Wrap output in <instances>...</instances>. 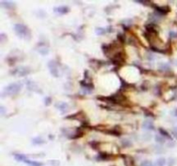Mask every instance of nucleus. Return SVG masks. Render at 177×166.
Here are the masks:
<instances>
[{
	"label": "nucleus",
	"mask_w": 177,
	"mask_h": 166,
	"mask_svg": "<svg viewBox=\"0 0 177 166\" xmlns=\"http://www.w3.org/2000/svg\"><path fill=\"white\" fill-rule=\"evenodd\" d=\"M22 87H23V84L19 83V82L11 83V84H10L4 88V89L3 91V95H9V96L15 95L20 92Z\"/></svg>",
	"instance_id": "nucleus-1"
},
{
	"label": "nucleus",
	"mask_w": 177,
	"mask_h": 166,
	"mask_svg": "<svg viewBox=\"0 0 177 166\" xmlns=\"http://www.w3.org/2000/svg\"><path fill=\"white\" fill-rule=\"evenodd\" d=\"M14 31L17 35L24 39H30V31L27 26L22 24H17L14 26Z\"/></svg>",
	"instance_id": "nucleus-2"
},
{
	"label": "nucleus",
	"mask_w": 177,
	"mask_h": 166,
	"mask_svg": "<svg viewBox=\"0 0 177 166\" xmlns=\"http://www.w3.org/2000/svg\"><path fill=\"white\" fill-rule=\"evenodd\" d=\"M30 73V69L28 67L21 66L16 67L11 71V74L17 76H25Z\"/></svg>",
	"instance_id": "nucleus-3"
},
{
	"label": "nucleus",
	"mask_w": 177,
	"mask_h": 166,
	"mask_svg": "<svg viewBox=\"0 0 177 166\" xmlns=\"http://www.w3.org/2000/svg\"><path fill=\"white\" fill-rule=\"evenodd\" d=\"M48 67L49 68V71H50L51 74L54 77H59V69H58L57 63H56L55 61H54V60L49 61L48 63Z\"/></svg>",
	"instance_id": "nucleus-4"
},
{
	"label": "nucleus",
	"mask_w": 177,
	"mask_h": 166,
	"mask_svg": "<svg viewBox=\"0 0 177 166\" xmlns=\"http://www.w3.org/2000/svg\"><path fill=\"white\" fill-rule=\"evenodd\" d=\"M54 11L56 12V13H59V14H66L69 11V8L66 5L64 6H58V7H55L54 8Z\"/></svg>",
	"instance_id": "nucleus-5"
},
{
	"label": "nucleus",
	"mask_w": 177,
	"mask_h": 166,
	"mask_svg": "<svg viewBox=\"0 0 177 166\" xmlns=\"http://www.w3.org/2000/svg\"><path fill=\"white\" fill-rule=\"evenodd\" d=\"M156 9L157 12L161 15H165L169 11V6H156Z\"/></svg>",
	"instance_id": "nucleus-6"
},
{
	"label": "nucleus",
	"mask_w": 177,
	"mask_h": 166,
	"mask_svg": "<svg viewBox=\"0 0 177 166\" xmlns=\"http://www.w3.org/2000/svg\"><path fill=\"white\" fill-rule=\"evenodd\" d=\"M142 128L145 129V130H150L151 131V130L155 129V126H154L153 123L150 120H145L142 123Z\"/></svg>",
	"instance_id": "nucleus-7"
},
{
	"label": "nucleus",
	"mask_w": 177,
	"mask_h": 166,
	"mask_svg": "<svg viewBox=\"0 0 177 166\" xmlns=\"http://www.w3.org/2000/svg\"><path fill=\"white\" fill-rule=\"evenodd\" d=\"M55 106H56L58 109H60L62 113H66L67 110H68V104L65 103V102H59V103H57V104L55 105Z\"/></svg>",
	"instance_id": "nucleus-8"
},
{
	"label": "nucleus",
	"mask_w": 177,
	"mask_h": 166,
	"mask_svg": "<svg viewBox=\"0 0 177 166\" xmlns=\"http://www.w3.org/2000/svg\"><path fill=\"white\" fill-rule=\"evenodd\" d=\"M0 5L3 8H7V9H11L15 6V3L13 2H10V1H3L0 3Z\"/></svg>",
	"instance_id": "nucleus-9"
},
{
	"label": "nucleus",
	"mask_w": 177,
	"mask_h": 166,
	"mask_svg": "<svg viewBox=\"0 0 177 166\" xmlns=\"http://www.w3.org/2000/svg\"><path fill=\"white\" fill-rule=\"evenodd\" d=\"M14 156H15L16 160L20 161V162H24H24L28 159L27 157H26L25 155H23V154H15Z\"/></svg>",
	"instance_id": "nucleus-10"
},
{
	"label": "nucleus",
	"mask_w": 177,
	"mask_h": 166,
	"mask_svg": "<svg viewBox=\"0 0 177 166\" xmlns=\"http://www.w3.org/2000/svg\"><path fill=\"white\" fill-rule=\"evenodd\" d=\"M124 164L126 166H134V163H133V159L128 156H124Z\"/></svg>",
	"instance_id": "nucleus-11"
},
{
	"label": "nucleus",
	"mask_w": 177,
	"mask_h": 166,
	"mask_svg": "<svg viewBox=\"0 0 177 166\" xmlns=\"http://www.w3.org/2000/svg\"><path fill=\"white\" fill-rule=\"evenodd\" d=\"M24 163H25V164H27V165H29L30 166H42L43 165V164H42V163L36 162V161H31V160H30V159H27V160H26Z\"/></svg>",
	"instance_id": "nucleus-12"
},
{
	"label": "nucleus",
	"mask_w": 177,
	"mask_h": 166,
	"mask_svg": "<svg viewBox=\"0 0 177 166\" xmlns=\"http://www.w3.org/2000/svg\"><path fill=\"white\" fill-rule=\"evenodd\" d=\"M37 49H38V51H39L41 55H47V54L48 53V47L43 46V45L38 47Z\"/></svg>",
	"instance_id": "nucleus-13"
},
{
	"label": "nucleus",
	"mask_w": 177,
	"mask_h": 166,
	"mask_svg": "<svg viewBox=\"0 0 177 166\" xmlns=\"http://www.w3.org/2000/svg\"><path fill=\"white\" fill-rule=\"evenodd\" d=\"M32 143L35 144H41L45 143V141L41 138H34L32 139Z\"/></svg>",
	"instance_id": "nucleus-14"
},
{
	"label": "nucleus",
	"mask_w": 177,
	"mask_h": 166,
	"mask_svg": "<svg viewBox=\"0 0 177 166\" xmlns=\"http://www.w3.org/2000/svg\"><path fill=\"white\" fill-rule=\"evenodd\" d=\"M156 165L158 166H164L166 165V160L164 158H159L156 161Z\"/></svg>",
	"instance_id": "nucleus-15"
},
{
	"label": "nucleus",
	"mask_w": 177,
	"mask_h": 166,
	"mask_svg": "<svg viewBox=\"0 0 177 166\" xmlns=\"http://www.w3.org/2000/svg\"><path fill=\"white\" fill-rule=\"evenodd\" d=\"M140 166H154V165H153L152 162H150L149 160H144V161L142 162Z\"/></svg>",
	"instance_id": "nucleus-16"
},
{
	"label": "nucleus",
	"mask_w": 177,
	"mask_h": 166,
	"mask_svg": "<svg viewBox=\"0 0 177 166\" xmlns=\"http://www.w3.org/2000/svg\"><path fill=\"white\" fill-rule=\"evenodd\" d=\"M106 32V29H103V28H97L96 29V33L98 35H103Z\"/></svg>",
	"instance_id": "nucleus-17"
},
{
	"label": "nucleus",
	"mask_w": 177,
	"mask_h": 166,
	"mask_svg": "<svg viewBox=\"0 0 177 166\" xmlns=\"http://www.w3.org/2000/svg\"><path fill=\"white\" fill-rule=\"evenodd\" d=\"M156 142H159V143H163V142L165 141V139H164L163 137H161V136H159V135H156Z\"/></svg>",
	"instance_id": "nucleus-18"
},
{
	"label": "nucleus",
	"mask_w": 177,
	"mask_h": 166,
	"mask_svg": "<svg viewBox=\"0 0 177 166\" xmlns=\"http://www.w3.org/2000/svg\"><path fill=\"white\" fill-rule=\"evenodd\" d=\"M159 131H160V133H161L162 135H163L164 137H168L169 138H170V136L169 135V133H167L166 131H164V130H163V129H162V128H160V129H159Z\"/></svg>",
	"instance_id": "nucleus-19"
},
{
	"label": "nucleus",
	"mask_w": 177,
	"mask_h": 166,
	"mask_svg": "<svg viewBox=\"0 0 177 166\" xmlns=\"http://www.w3.org/2000/svg\"><path fill=\"white\" fill-rule=\"evenodd\" d=\"M49 164L52 165V166H59L60 165V162L58 160H51L49 161Z\"/></svg>",
	"instance_id": "nucleus-20"
},
{
	"label": "nucleus",
	"mask_w": 177,
	"mask_h": 166,
	"mask_svg": "<svg viewBox=\"0 0 177 166\" xmlns=\"http://www.w3.org/2000/svg\"><path fill=\"white\" fill-rule=\"evenodd\" d=\"M175 163H176V161H175L174 158H169V163H168V165H169V166H173L175 165Z\"/></svg>",
	"instance_id": "nucleus-21"
},
{
	"label": "nucleus",
	"mask_w": 177,
	"mask_h": 166,
	"mask_svg": "<svg viewBox=\"0 0 177 166\" xmlns=\"http://www.w3.org/2000/svg\"><path fill=\"white\" fill-rule=\"evenodd\" d=\"M51 103V98L50 97H46L45 98V105L48 106Z\"/></svg>",
	"instance_id": "nucleus-22"
},
{
	"label": "nucleus",
	"mask_w": 177,
	"mask_h": 166,
	"mask_svg": "<svg viewBox=\"0 0 177 166\" xmlns=\"http://www.w3.org/2000/svg\"><path fill=\"white\" fill-rule=\"evenodd\" d=\"M172 133H173V135H174V137L176 138L177 139V127H175L173 130H172Z\"/></svg>",
	"instance_id": "nucleus-23"
},
{
	"label": "nucleus",
	"mask_w": 177,
	"mask_h": 166,
	"mask_svg": "<svg viewBox=\"0 0 177 166\" xmlns=\"http://www.w3.org/2000/svg\"><path fill=\"white\" fill-rule=\"evenodd\" d=\"M0 108H1V114H2V115L4 114V108H3V106H1Z\"/></svg>",
	"instance_id": "nucleus-24"
},
{
	"label": "nucleus",
	"mask_w": 177,
	"mask_h": 166,
	"mask_svg": "<svg viewBox=\"0 0 177 166\" xmlns=\"http://www.w3.org/2000/svg\"><path fill=\"white\" fill-rule=\"evenodd\" d=\"M170 34H171V36H173V37H176V33H174V32H170Z\"/></svg>",
	"instance_id": "nucleus-25"
},
{
	"label": "nucleus",
	"mask_w": 177,
	"mask_h": 166,
	"mask_svg": "<svg viewBox=\"0 0 177 166\" xmlns=\"http://www.w3.org/2000/svg\"><path fill=\"white\" fill-rule=\"evenodd\" d=\"M176 116H177V111H176Z\"/></svg>",
	"instance_id": "nucleus-26"
}]
</instances>
